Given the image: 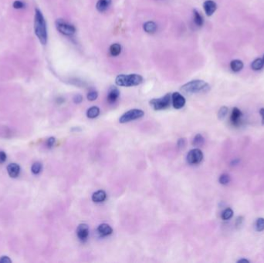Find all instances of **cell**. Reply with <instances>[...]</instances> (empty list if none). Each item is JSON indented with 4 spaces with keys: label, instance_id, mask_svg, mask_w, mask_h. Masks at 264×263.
Listing matches in <instances>:
<instances>
[{
    "label": "cell",
    "instance_id": "cell-1",
    "mask_svg": "<svg viewBox=\"0 0 264 263\" xmlns=\"http://www.w3.org/2000/svg\"><path fill=\"white\" fill-rule=\"evenodd\" d=\"M34 29L37 37L42 45L47 42V29L46 20L40 10L36 9L34 18Z\"/></svg>",
    "mask_w": 264,
    "mask_h": 263
},
{
    "label": "cell",
    "instance_id": "cell-2",
    "mask_svg": "<svg viewBox=\"0 0 264 263\" xmlns=\"http://www.w3.org/2000/svg\"><path fill=\"white\" fill-rule=\"evenodd\" d=\"M210 90L209 83L203 80H192L182 86L181 90L186 94H192L198 93H206Z\"/></svg>",
    "mask_w": 264,
    "mask_h": 263
},
{
    "label": "cell",
    "instance_id": "cell-3",
    "mask_svg": "<svg viewBox=\"0 0 264 263\" xmlns=\"http://www.w3.org/2000/svg\"><path fill=\"white\" fill-rule=\"evenodd\" d=\"M143 82V77L139 74H120L116 77L115 83L120 87H134Z\"/></svg>",
    "mask_w": 264,
    "mask_h": 263
},
{
    "label": "cell",
    "instance_id": "cell-4",
    "mask_svg": "<svg viewBox=\"0 0 264 263\" xmlns=\"http://www.w3.org/2000/svg\"><path fill=\"white\" fill-rule=\"evenodd\" d=\"M171 101L172 96L169 93H167L162 97L152 99L150 101V105L155 111H162L169 107Z\"/></svg>",
    "mask_w": 264,
    "mask_h": 263
},
{
    "label": "cell",
    "instance_id": "cell-5",
    "mask_svg": "<svg viewBox=\"0 0 264 263\" xmlns=\"http://www.w3.org/2000/svg\"><path fill=\"white\" fill-rule=\"evenodd\" d=\"M145 115L143 111L139 109H133L131 111H128L127 112L124 113L121 118L119 119L120 123L121 124H124V123L130 122L132 121L139 119V118L142 117Z\"/></svg>",
    "mask_w": 264,
    "mask_h": 263
},
{
    "label": "cell",
    "instance_id": "cell-6",
    "mask_svg": "<svg viewBox=\"0 0 264 263\" xmlns=\"http://www.w3.org/2000/svg\"><path fill=\"white\" fill-rule=\"evenodd\" d=\"M56 25H57V29H58L59 32L65 36H72L76 32V28L74 27V26L68 23L62 19H57Z\"/></svg>",
    "mask_w": 264,
    "mask_h": 263
},
{
    "label": "cell",
    "instance_id": "cell-7",
    "mask_svg": "<svg viewBox=\"0 0 264 263\" xmlns=\"http://www.w3.org/2000/svg\"><path fill=\"white\" fill-rule=\"evenodd\" d=\"M203 154L201 150L195 148L188 152L187 155V161L189 164H198L202 161Z\"/></svg>",
    "mask_w": 264,
    "mask_h": 263
},
{
    "label": "cell",
    "instance_id": "cell-8",
    "mask_svg": "<svg viewBox=\"0 0 264 263\" xmlns=\"http://www.w3.org/2000/svg\"><path fill=\"white\" fill-rule=\"evenodd\" d=\"M172 102L174 108L178 110L182 108L185 104V99L181 93L175 92L172 95Z\"/></svg>",
    "mask_w": 264,
    "mask_h": 263
},
{
    "label": "cell",
    "instance_id": "cell-9",
    "mask_svg": "<svg viewBox=\"0 0 264 263\" xmlns=\"http://www.w3.org/2000/svg\"><path fill=\"white\" fill-rule=\"evenodd\" d=\"M77 235L81 241H87L89 236V226L87 224L79 225L77 229Z\"/></svg>",
    "mask_w": 264,
    "mask_h": 263
},
{
    "label": "cell",
    "instance_id": "cell-10",
    "mask_svg": "<svg viewBox=\"0 0 264 263\" xmlns=\"http://www.w3.org/2000/svg\"><path fill=\"white\" fill-rule=\"evenodd\" d=\"M242 113L241 112L240 110L237 107H234L232 109V113H231L230 116V121L233 125L238 126L240 124L241 121H242Z\"/></svg>",
    "mask_w": 264,
    "mask_h": 263
},
{
    "label": "cell",
    "instance_id": "cell-11",
    "mask_svg": "<svg viewBox=\"0 0 264 263\" xmlns=\"http://www.w3.org/2000/svg\"><path fill=\"white\" fill-rule=\"evenodd\" d=\"M203 8H204L205 12L206 13L208 16H211L215 11L217 9V5L215 2L212 1V0H208L203 3Z\"/></svg>",
    "mask_w": 264,
    "mask_h": 263
},
{
    "label": "cell",
    "instance_id": "cell-12",
    "mask_svg": "<svg viewBox=\"0 0 264 263\" xmlns=\"http://www.w3.org/2000/svg\"><path fill=\"white\" fill-rule=\"evenodd\" d=\"M120 97V91L119 90L115 87H112L109 90L107 94V102L109 103H114L117 101V99Z\"/></svg>",
    "mask_w": 264,
    "mask_h": 263
},
{
    "label": "cell",
    "instance_id": "cell-13",
    "mask_svg": "<svg viewBox=\"0 0 264 263\" xmlns=\"http://www.w3.org/2000/svg\"><path fill=\"white\" fill-rule=\"evenodd\" d=\"M97 231L100 234V236H110V235L112 234L113 228H111L109 225L104 223V224H101L98 226Z\"/></svg>",
    "mask_w": 264,
    "mask_h": 263
},
{
    "label": "cell",
    "instance_id": "cell-14",
    "mask_svg": "<svg viewBox=\"0 0 264 263\" xmlns=\"http://www.w3.org/2000/svg\"><path fill=\"white\" fill-rule=\"evenodd\" d=\"M7 171L11 177H16L20 173V167L17 164H10L8 165Z\"/></svg>",
    "mask_w": 264,
    "mask_h": 263
},
{
    "label": "cell",
    "instance_id": "cell-15",
    "mask_svg": "<svg viewBox=\"0 0 264 263\" xmlns=\"http://www.w3.org/2000/svg\"><path fill=\"white\" fill-rule=\"evenodd\" d=\"M107 198V194L104 191L99 190L97 191L94 192L92 195V201L96 203H101V202L104 201Z\"/></svg>",
    "mask_w": 264,
    "mask_h": 263
},
{
    "label": "cell",
    "instance_id": "cell-16",
    "mask_svg": "<svg viewBox=\"0 0 264 263\" xmlns=\"http://www.w3.org/2000/svg\"><path fill=\"white\" fill-rule=\"evenodd\" d=\"M111 4V0H98L96 8L99 12H105Z\"/></svg>",
    "mask_w": 264,
    "mask_h": 263
},
{
    "label": "cell",
    "instance_id": "cell-17",
    "mask_svg": "<svg viewBox=\"0 0 264 263\" xmlns=\"http://www.w3.org/2000/svg\"><path fill=\"white\" fill-rule=\"evenodd\" d=\"M144 29L147 33H154L157 30V25L152 21H148L144 24Z\"/></svg>",
    "mask_w": 264,
    "mask_h": 263
},
{
    "label": "cell",
    "instance_id": "cell-18",
    "mask_svg": "<svg viewBox=\"0 0 264 263\" xmlns=\"http://www.w3.org/2000/svg\"><path fill=\"white\" fill-rule=\"evenodd\" d=\"M100 114V108L98 107H91V108L87 110V116L88 118H91V119H93V118L98 117V115Z\"/></svg>",
    "mask_w": 264,
    "mask_h": 263
},
{
    "label": "cell",
    "instance_id": "cell-19",
    "mask_svg": "<svg viewBox=\"0 0 264 263\" xmlns=\"http://www.w3.org/2000/svg\"><path fill=\"white\" fill-rule=\"evenodd\" d=\"M243 63L239 60H234L230 63V67L232 71L239 72L243 68Z\"/></svg>",
    "mask_w": 264,
    "mask_h": 263
},
{
    "label": "cell",
    "instance_id": "cell-20",
    "mask_svg": "<svg viewBox=\"0 0 264 263\" xmlns=\"http://www.w3.org/2000/svg\"><path fill=\"white\" fill-rule=\"evenodd\" d=\"M121 52V47L118 43H114L110 47V53L112 57H117Z\"/></svg>",
    "mask_w": 264,
    "mask_h": 263
},
{
    "label": "cell",
    "instance_id": "cell-21",
    "mask_svg": "<svg viewBox=\"0 0 264 263\" xmlns=\"http://www.w3.org/2000/svg\"><path fill=\"white\" fill-rule=\"evenodd\" d=\"M264 63L263 60L260 58H257L252 62V64H251V68L253 70H261L263 67Z\"/></svg>",
    "mask_w": 264,
    "mask_h": 263
},
{
    "label": "cell",
    "instance_id": "cell-22",
    "mask_svg": "<svg viewBox=\"0 0 264 263\" xmlns=\"http://www.w3.org/2000/svg\"><path fill=\"white\" fill-rule=\"evenodd\" d=\"M193 18H194V22L198 26H202L203 24V18L201 16L199 12L196 9L193 10Z\"/></svg>",
    "mask_w": 264,
    "mask_h": 263
},
{
    "label": "cell",
    "instance_id": "cell-23",
    "mask_svg": "<svg viewBox=\"0 0 264 263\" xmlns=\"http://www.w3.org/2000/svg\"><path fill=\"white\" fill-rule=\"evenodd\" d=\"M205 139L204 137H202V135L200 134H198L195 136L194 139H193L192 141V144L194 146H196V147H200V146L203 145Z\"/></svg>",
    "mask_w": 264,
    "mask_h": 263
},
{
    "label": "cell",
    "instance_id": "cell-24",
    "mask_svg": "<svg viewBox=\"0 0 264 263\" xmlns=\"http://www.w3.org/2000/svg\"><path fill=\"white\" fill-rule=\"evenodd\" d=\"M232 215H233V211L231 208H228L225 209L222 213V218L223 220H229L232 218Z\"/></svg>",
    "mask_w": 264,
    "mask_h": 263
},
{
    "label": "cell",
    "instance_id": "cell-25",
    "mask_svg": "<svg viewBox=\"0 0 264 263\" xmlns=\"http://www.w3.org/2000/svg\"><path fill=\"white\" fill-rule=\"evenodd\" d=\"M228 111H229V108L227 107L223 106L219 109V112H218V117L219 120H223L227 115Z\"/></svg>",
    "mask_w": 264,
    "mask_h": 263
},
{
    "label": "cell",
    "instance_id": "cell-26",
    "mask_svg": "<svg viewBox=\"0 0 264 263\" xmlns=\"http://www.w3.org/2000/svg\"><path fill=\"white\" fill-rule=\"evenodd\" d=\"M42 166L41 163L40 162H36V163H34L32 164V167H31V170H32V172L33 174H35V175H38V174H40L41 172V171H42Z\"/></svg>",
    "mask_w": 264,
    "mask_h": 263
},
{
    "label": "cell",
    "instance_id": "cell-27",
    "mask_svg": "<svg viewBox=\"0 0 264 263\" xmlns=\"http://www.w3.org/2000/svg\"><path fill=\"white\" fill-rule=\"evenodd\" d=\"M230 181H231L230 176H229V175H227V174H223V175H222L220 177H219V183H220L221 185H228V184L230 182Z\"/></svg>",
    "mask_w": 264,
    "mask_h": 263
},
{
    "label": "cell",
    "instance_id": "cell-28",
    "mask_svg": "<svg viewBox=\"0 0 264 263\" xmlns=\"http://www.w3.org/2000/svg\"><path fill=\"white\" fill-rule=\"evenodd\" d=\"M256 229L257 231H262L264 230V218H260L256 222Z\"/></svg>",
    "mask_w": 264,
    "mask_h": 263
},
{
    "label": "cell",
    "instance_id": "cell-29",
    "mask_svg": "<svg viewBox=\"0 0 264 263\" xmlns=\"http://www.w3.org/2000/svg\"><path fill=\"white\" fill-rule=\"evenodd\" d=\"M98 97L97 92L95 91V90H92V91H90L87 94V99L90 100V101H93V100H97Z\"/></svg>",
    "mask_w": 264,
    "mask_h": 263
},
{
    "label": "cell",
    "instance_id": "cell-30",
    "mask_svg": "<svg viewBox=\"0 0 264 263\" xmlns=\"http://www.w3.org/2000/svg\"><path fill=\"white\" fill-rule=\"evenodd\" d=\"M13 7L16 9H22L24 7V3L22 2L19 1V0H16L13 2Z\"/></svg>",
    "mask_w": 264,
    "mask_h": 263
},
{
    "label": "cell",
    "instance_id": "cell-31",
    "mask_svg": "<svg viewBox=\"0 0 264 263\" xmlns=\"http://www.w3.org/2000/svg\"><path fill=\"white\" fill-rule=\"evenodd\" d=\"M185 144H186V141H185V139H184V138H181V139L178 140L177 145H178V147L179 149H183L185 147Z\"/></svg>",
    "mask_w": 264,
    "mask_h": 263
},
{
    "label": "cell",
    "instance_id": "cell-32",
    "mask_svg": "<svg viewBox=\"0 0 264 263\" xmlns=\"http://www.w3.org/2000/svg\"><path fill=\"white\" fill-rule=\"evenodd\" d=\"M83 101V97L80 94H77L75 95L74 97H73V102L75 103H80Z\"/></svg>",
    "mask_w": 264,
    "mask_h": 263
},
{
    "label": "cell",
    "instance_id": "cell-33",
    "mask_svg": "<svg viewBox=\"0 0 264 263\" xmlns=\"http://www.w3.org/2000/svg\"><path fill=\"white\" fill-rule=\"evenodd\" d=\"M56 142V139L54 137H50L47 140V146L49 147H52Z\"/></svg>",
    "mask_w": 264,
    "mask_h": 263
},
{
    "label": "cell",
    "instance_id": "cell-34",
    "mask_svg": "<svg viewBox=\"0 0 264 263\" xmlns=\"http://www.w3.org/2000/svg\"><path fill=\"white\" fill-rule=\"evenodd\" d=\"M6 161V154L4 151H0V163H4Z\"/></svg>",
    "mask_w": 264,
    "mask_h": 263
},
{
    "label": "cell",
    "instance_id": "cell-35",
    "mask_svg": "<svg viewBox=\"0 0 264 263\" xmlns=\"http://www.w3.org/2000/svg\"><path fill=\"white\" fill-rule=\"evenodd\" d=\"M11 260L9 259L8 257H6V256H3V257H2L1 259H0V262H10Z\"/></svg>",
    "mask_w": 264,
    "mask_h": 263
},
{
    "label": "cell",
    "instance_id": "cell-36",
    "mask_svg": "<svg viewBox=\"0 0 264 263\" xmlns=\"http://www.w3.org/2000/svg\"><path fill=\"white\" fill-rule=\"evenodd\" d=\"M260 113L262 117V124L264 125V108H261V109H260Z\"/></svg>",
    "mask_w": 264,
    "mask_h": 263
},
{
    "label": "cell",
    "instance_id": "cell-37",
    "mask_svg": "<svg viewBox=\"0 0 264 263\" xmlns=\"http://www.w3.org/2000/svg\"><path fill=\"white\" fill-rule=\"evenodd\" d=\"M237 262H250V261L246 259H239V260H238Z\"/></svg>",
    "mask_w": 264,
    "mask_h": 263
},
{
    "label": "cell",
    "instance_id": "cell-38",
    "mask_svg": "<svg viewBox=\"0 0 264 263\" xmlns=\"http://www.w3.org/2000/svg\"><path fill=\"white\" fill-rule=\"evenodd\" d=\"M262 60H263V63H264V54H263V59H262Z\"/></svg>",
    "mask_w": 264,
    "mask_h": 263
}]
</instances>
